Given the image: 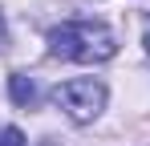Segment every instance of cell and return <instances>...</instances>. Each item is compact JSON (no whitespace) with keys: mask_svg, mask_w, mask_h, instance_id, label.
<instances>
[{"mask_svg":"<svg viewBox=\"0 0 150 146\" xmlns=\"http://www.w3.org/2000/svg\"><path fill=\"white\" fill-rule=\"evenodd\" d=\"M49 53L61 61H110L118 53V37L101 21H65L49 28Z\"/></svg>","mask_w":150,"mask_h":146,"instance_id":"6da1fadb","label":"cell"},{"mask_svg":"<svg viewBox=\"0 0 150 146\" xmlns=\"http://www.w3.org/2000/svg\"><path fill=\"white\" fill-rule=\"evenodd\" d=\"M0 45H4V16H0Z\"/></svg>","mask_w":150,"mask_h":146,"instance_id":"5b68a950","label":"cell"},{"mask_svg":"<svg viewBox=\"0 0 150 146\" xmlns=\"http://www.w3.org/2000/svg\"><path fill=\"white\" fill-rule=\"evenodd\" d=\"M105 97H110V89L101 85L98 77H69V81H57L53 85V101L69 114L73 122H93L105 110Z\"/></svg>","mask_w":150,"mask_h":146,"instance_id":"7a4b0ae2","label":"cell"},{"mask_svg":"<svg viewBox=\"0 0 150 146\" xmlns=\"http://www.w3.org/2000/svg\"><path fill=\"white\" fill-rule=\"evenodd\" d=\"M0 146H25V134H21L16 126H4V130H0Z\"/></svg>","mask_w":150,"mask_h":146,"instance_id":"277c9868","label":"cell"},{"mask_svg":"<svg viewBox=\"0 0 150 146\" xmlns=\"http://www.w3.org/2000/svg\"><path fill=\"white\" fill-rule=\"evenodd\" d=\"M8 94H12L16 106H33V101H37V85H33L28 73H12V77H8Z\"/></svg>","mask_w":150,"mask_h":146,"instance_id":"3957f363","label":"cell"}]
</instances>
